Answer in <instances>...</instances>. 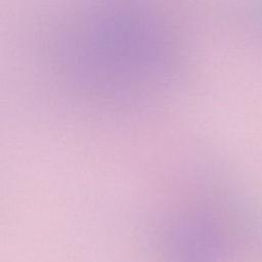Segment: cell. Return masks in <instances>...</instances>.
<instances>
[{
    "mask_svg": "<svg viewBox=\"0 0 262 262\" xmlns=\"http://www.w3.org/2000/svg\"><path fill=\"white\" fill-rule=\"evenodd\" d=\"M86 8L59 41V67L70 78L113 91L166 78L172 46L166 25L152 8L138 0H101Z\"/></svg>",
    "mask_w": 262,
    "mask_h": 262,
    "instance_id": "obj_1",
    "label": "cell"
}]
</instances>
